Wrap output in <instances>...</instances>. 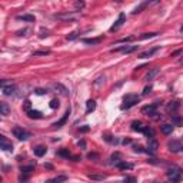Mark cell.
Listing matches in <instances>:
<instances>
[{
	"label": "cell",
	"instance_id": "obj_8",
	"mask_svg": "<svg viewBox=\"0 0 183 183\" xmlns=\"http://www.w3.org/2000/svg\"><path fill=\"white\" fill-rule=\"evenodd\" d=\"M0 147L3 150H7V152H13V145L9 143L5 136H0Z\"/></svg>",
	"mask_w": 183,
	"mask_h": 183
},
{
	"label": "cell",
	"instance_id": "obj_15",
	"mask_svg": "<svg viewBox=\"0 0 183 183\" xmlns=\"http://www.w3.org/2000/svg\"><path fill=\"white\" fill-rule=\"evenodd\" d=\"M69 115H70V109H69V110L64 113V116H63V117H62L59 122H56V123L53 125V127H62V126H63V125L67 122V119H69Z\"/></svg>",
	"mask_w": 183,
	"mask_h": 183
},
{
	"label": "cell",
	"instance_id": "obj_19",
	"mask_svg": "<svg viewBox=\"0 0 183 183\" xmlns=\"http://www.w3.org/2000/svg\"><path fill=\"white\" fill-rule=\"evenodd\" d=\"M96 109V102L95 100H87L86 102V113H91Z\"/></svg>",
	"mask_w": 183,
	"mask_h": 183
},
{
	"label": "cell",
	"instance_id": "obj_4",
	"mask_svg": "<svg viewBox=\"0 0 183 183\" xmlns=\"http://www.w3.org/2000/svg\"><path fill=\"white\" fill-rule=\"evenodd\" d=\"M157 149H159L157 140H156L154 137H150L149 142H147V153H149V154H154V153L157 152Z\"/></svg>",
	"mask_w": 183,
	"mask_h": 183
},
{
	"label": "cell",
	"instance_id": "obj_26",
	"mask_svg": "<svg viewBox=\"0 0 183 183\" xmlns=\"http://www.w3.org/2000/svg\"><path fill=\"white\" fill-rule=\"evenodd\" d=\"M89 177H90L91 180H105L107 176H106V174H89Z\"/></svg>",
	"mask_w": 183,
	"mask_h": 183
},
{
	"label": "cell",
	"instance_id": "obj_29",
	"mask_svg": "<svg viewBox=\"0 0 183 183\" xmlns=\"http://www.w3.org/2000/svg\"><path fill=\"white\" fill-rule=\"evenodd\" d=\"M123 183H137V179L135 176H126L125 180H123Z\"/></svg>",
	"mask_w": 183,
	"mask_h": 183
},
{
	"label": "cell",
	"instance_id": "obj_39",
	"mask_svg": "<svg viewBox=\"0 0 183 183\" xmlns=\"http://www.w3.org/2000/svg\"><path fill=\"white\" fill-rule=\"evenodd\" d=\"M133 150L136 152V153H142L143 150H142V146H139V145H135L133 146Z\"/></svg>",
	"mask_w": 183,
	"mask_h": 183
},
{
	"label": "cell",
	"instance_id": "obj_18",
	"mask_svg": "<svg viewBox=\"0 0 183 183\" xmlns=\"http://www.w3.org/2000/svg\"><path fill=\"white\" fill-rule=\"evenodd\" d=\"M27 116H29L30 119H42V117H43L42 112H39V110H32V109L27 112Z\"/></svg>",
	"mask_w": 183,
	"mask_h": 183
},
{
	"label": "cell",
	"instance_id": "obj_43",
	"mask_svg": "<svg viewBox=\"0 0 183 183\" xmlns=\"http://www.w3.org/2000/svg\"><path fill=\"white\" fill-rule=\"evenodd\" d=\"M102 80H103V82H105V77H99V79H97V82H96V83H95V84H96V86H99V84H100V83H102Z\"/></svg>",
	"mask_w": 183,
	"mask_h": 183
},
{
	"label": "cell",
	"instance_id": "obj_37",
	"mask_svg": "<svg viewBox=\"0 0 183 183\" xmlns=\"http://www.w3.org/2000/svg\"><path fill=\"white\" fill-rule=\"evenodd\" d=\"M49 53H50V52H47V50H46V52H34L33 56H46V54H49Z\"/></svg>",
	"mask_w": 183,
	"mask_h": 183
},
{
	"label": "cell",
	"instance_id": "obj_11",
	"mask_svg": "<svg viewBox=\"0 0 183 183\" xmlns=\"http://www.w3.org/2000/svg\"><path fill=\"white\" fill-rule=\"evenodd\" d=\"M159 72H160V69L159 67H154V69H152V70H149V73L145 76V80L146 82H149V80H153L157 74H159Z\"/></svg>",
	"mask_w": 183,
	"mask_h": 183
},
{
	"label": "cell",
	"instance_id": "obj_10",
	"mask_svg": "<svg viewBox=\"0 0 183 183\" xmlns=\"http://www.w3.org/2000/svg\"><path fill=\"white\" fill-rule=\"evenodd\" d=\"M156 109H157V105L154 103V105H149V106H143L142 107V113L143 115H154L156 113Z\"/></svg>",
	"mask_w": 183,
	"mask_h": 183
},
{
	"label": "cell",
	"instance_id": "obj_2",
	"mask_svg": "<svg viewBox=\"0 0 183 183\" xmlns=\"http://www.w3.org/2000/svg\"><path fill=\"white\" fill-rule=\"evenodd\" d=\"M137 102H139V97H137V96H135V95H127V96L125 97L123 105L120 106V109H122V110H127V109H130L132 106H135Z\"/></svg>",
	"mask_w": 183,
	"mask_h": 183
},
{
	"label": "cell",
	"instance_id": "obj_17",
	"mask_svg": "<svg viewBox=\"0 0 183 183\" xmlns=\"http://www.w3.org/2000/svg\"><path fill=\"white\" fill-rule=\"evenodd\" d=\"M33 152H34V154H36L37 157H42L43 154H46L47 149H46L44 146H36V147L33 149Z\"/></svg>",
	"mask_w": 183,
	"mask_h": 183
},
{
	"label": "cell",
	"instance_id": "obj_45",
	"mask_svg": "<svg viewBox=\"0 0 183 183\" xmlns=\"http://www.w3.org/2000/svg\"><path fill=\"white\" fill-rule=\"evenodd\" d=\"M129 143H130L129 139H125V140H123V145H129Z\"/></svg>",
	"mask_w": 183,
	"mask_h": 183
},
{
	"label": "cell",
	"instance_id": "obj_6",
	"mask_svg": "<svg viewBox=\"0 0 183 183\" xmlns=\"http://www.w3.org/2000/svg\"><path fill=\"white\" fill-rule=\"evenodd\" d=\"M125 20H126V15L125 13H120L119 15V19L115 22V25L110 27V32H116V30H119L120 27H122V25L125 23Z\"/></svg>",
	"mask_w": 183,
	"mask_h": 183
},
{
	"label": "cell",
	"instance_id": "obj_5",
	"mask_svg": "<svg viewBox=\"0 0 183 183\" xmlns=\"http://www.w3.org/2000/svg\"><path fill=\"white\" fill-rule=\"evenodd\" d=\"M167 147H169V150H170V152H173V153H179V152H182V150H183L182 143H180V142H177V140H170V142L167 143Z\"/></svg>",
	"mask_w": 183,
	"mask_h": 183
},
{
	"label": "cell",
	"instance_id": "obj_3",
	"mask_svg": "<svg viewBox=\"0 0 183 183\" xmlns=\"http://www.w3.org/2000/svg\"><path fill=\"white\" fill-rule=\"evenodd\" d=\"M13 135H15L17 139H20V140H27V139L30 137V133L26 132L23 127H15V129H13Z\"/></svg>",
	"mask_w": 183,
	"mask_h": 183
},
{
	"label": "cell",
	"instance_id": "obj_24",
	"mask_svg": "<svg viewBox=\"0 0 183 183\" xmlns=\"http://www.w3.org/2000/svg\"><path fill=\"white\" fill-rule=\"evenodd\" d=\"M117 167L119 169H122V170H126V169H133V164L132 163H127V162H120L119 164H117Z\"/></svg>",
	"mask_w": 183,
	"mask_h": 183
},
{
	"label": "cell",
	"instance_id": "obj_46",
	"mask_svg": "<svg viewBox=\"0 0 183 183\" xmlns=\"http://www.w3.org/2000/svg\"><path fill=\"white\" fill-rule=\"evenodd\" d=\"M79 146H82V147H84V146H86V145H84V142H83V140H82V142H79Z\"/></svg>",
	"mask_w": 183,
	"mask_h": 183
},
{
	"label": "cell",
	"instance_id": "obj_42",
	"mask_svg": "<svg viewBox=\"0 0 183 183\" xmlns=\"http://www.w3.org/2000/svg\"><path fill=\"white\" fill-rule=\"evenodd\" d=\"M89 126H83V127H80V132H83V133H86V132H89Z\"/></svg>",
	"mask_w": 183,
	"mask_h": 183
},
{
	"label": "cell",
	"instance_id": "obj_35",
	"mask_svg": "<svg viewBox=\"0 0 183 183\" xmlns=\"http://www.w3.org/2000/svg\"><path fill=\"white\" fill-rule=\"evenodd\" d=\"M77 34H79V32H72L70 34H67V40H74L77 37Z\"/></svg>",
	"mask_w": 183,
	"mask_h": 183
},
{
	"label": "cell",
	"instance_id": "obj_12",
	"mask_svg": "<svg viewBox=\"0 0 183 183\" xmlns=\"http://www.w3.org/2000/svg\"><path fill=\"white\" fill-rule=\"evenodd\" d=\"M132 129H133L135 132H145L146 126H145L142 122H139V120H135V122H132Z\"/></svg>",
	"mask_w": 183,
	"mask_h": 183
},
{
	"label": "cell",
	"instance_id": "obj_23",
	"mask_svg": "<svg viewBox=\"0 0 183 183\" xmlns=\"http://www.w3.org/2000/svg\"><path fill=\"white\" fill-rule=\"evenodd\" d=\"M17 20H23V22H34V16H32V15H23V16H17Z\"/></svg>",
	"mask_w": 183,
	"mask_h": 183
},
{
	"label": "cell",
	"instance_id": "obj_44",
	"mask_svg": "<svg viewBox=\"0 0 183 183\" xmlns=\"http://www.w3.org/2000/svg\"><path fill=\"white\" fill-rule=\"evenodd\" d=\"M87 157H89V159H91V157H97V154H95V153H89Z\"/></svg>",
	"mask_w": 183,
	"mask_h": 183
},
{
	"label": "cell",
	"instance_id": "obj_21",
	"mask_svg": "<svg viewBox=\"0 0 183 183\" xmlns=\"http://www.w3.org/2000/svg\"><path fill=\"white\" fill-rule=\"evenodd\" d=\"M160 130L164 133V135H170L173 132V126L172 125H162L160 126Z\"/></svg>",
	"mask_w": 183,
	"mask_h": 183
},
{
	"label": "cell",
	"instance_id": "obj_20",
	"mask_svg": "<svg viewBox=\"0 0 183 183\" xmlns=\"http://www.w3.org/2000/svg\"><path fill=\"white\" fill-rule=\"evenodd\" d=\"M103 40V37H97V39H83V43L86 44H99Z\"/></svg>",
	"mask_w": 183,
	"mask_h": 183
},
{
	"label": "cell",
	"instance_id": "obj_38",
	"mask_svg": "<svg viewBox=\"0 0 183 183\" xmlns=\"http://www.w3.org/2000/svg\"><path fill=\"white\" fill-rule=\"evenodd\" d=\"M150 90H152V86L149 84V86H146L145 89H143V95H149L150 93Z\"/></svg>",
	"mask_w": 183,
	"mask_h": 183
},
{
	"label": "cell",
	"instance_id": "obj_33",
	"mask_svg": "<svg viewBox=\"0 0 183 183\" xmlns=\"http://www.w3.org/2000/svg\"><path fill=\"white\" fill-rule=\"evenodd\" d=\"M172 120H173V123H174V125H183V119H182V117H179V116H173V119H172Z\"/></svg>",
	"mask_w": 183,
	"mask_h": 183
},
{
	"label": "cell",
	"instance_id": "obj_9",
	"mask_svg": "<svg viewBox=\"0 0 183 183\" xmlns=\"http://www.w3.org/2000/svg\"><path fill=\"white\" fill-rule=\"evenodd\" d=\"M137 47H139V46H122V47L115 49V50H112V52H122V53H125V54H129V53L137 50Z\"/></svg>",
	"mask_w": 183,
	"mask_h": 183
},
{
	"label": "cell",
	"instance_id": "obj_22",
	"mask_svg": "<svg viewBox=\"0 0 183 183\" xmlns=\"http://www.w3.org/2000/svg\"><path fill=\"white\" fill-rule=\"evenodd\" d=\"M67 177L66 176H57V177H54V179H49V180H46L44 183H60V182H64Z\"/></svg>",
	"mask_w": 183,
	"mask_h": 183
},
{
	"label": "cell",
	"instance_id": "obj_32",
	"mask_svg": "<svg viewBox=\"0 0 183 183\" xmlns=\"http://www.w3.org/2000/svg\"><path fill=\"white\" fill-rule=\"evenodd\" d=\"M59 154L63 156V157H70V152L66 150V149H60V150H59Z\"/></svg>",
	"mask_w": 183,
	"mask_h": 183
},
{
	"label": "cell",
	"instance_id": "obj_1",
	"mask_svg": "<svg viewBox=\"0 0 183 183\" xmlns=\"http://www.w3.org/2000/svg\"><path fill=\"white\" fill-rule=\"evenodd\" d=\"M167 177H169V180H172V182H174V183L180 182V179H182V169H180L179 166H172V167H169V170H167Z\"/></svg>",
	"mask_w": 183,
	"mask_h": 183
},
{
	"label": "cell",
	"instance_id": "obj_41",
	"mask_svg": "<svg viewBox=\"0 0 183 183\" xmlns=\"http://www.w3.org/2000/svg\"><path fill=\"white\" fill-rule=\"evenodd\" d=\"M74 6H76V9H82V7L84 6V3H83V2H76Z\"/></svg>",
	"mask_w": 183,
	"mask_h": 183
},
{
	"label": "cell",
	"instance_id": "obj_28",
	"mask_svg": "<svg viewBox=\"0 0 183 183\" xmlns=\"http://www.w3.org/2000/svg\"><path fill=\"white\" fill-rule=\"evenodd\" d=\"M159 33H145V34H142L140 36V39L142 40H146V39H152V37H156Z\"/></svg>",
	"mask_w": 183,
	"mask_h": 183
},
{
	"label": "cell",
	"instance_id": "obj_13",
	"mask_svg": "<svg viewBox=\"0 0 183 183\" xmlns=\"http://www.w3.org/2000/svg\"><path fill=\"white\" fill-rule=\"evenodd\" d=\"M53 89H54L56 91H59V93H62L63 96H66V95L69 93V90H67L63 84H60V83H54V84H53Z\"/></svg>",
	"mask_w": 183,
	"mask_h": 183
},
{
	"label": "cell",
	"instance_id": "obj_7",
	"mask_svg": "<svg viewBox=\"0 0 183 183\" xmlns=\"http://www.w3.org/2000/svg\"><path fill=\"white\" fill-rule=\"evenodd\" d=\"M15 90H16V87H15L13 84L6 86V84H5V82H2V91H3V95H5V96H12V95L15 93Z\"/></svg>",
	"mask_w": 183,
	"mask_h": 183
},
{
	"label": "cell",
	"instance_id": "obj_30",
	"mask_svg": "<svg viewBox=\"0 0 183 183\" xmlns=\"http://www.w3.org/2000/svg\"><path fill=\"white\" fill-rule=\"evenodd\" d=\"M49 106H50V109H57L60 105H59V100L57 99H52L50 103H49Z\"/></svg>",
	"mask_w": 183,
	"mask_h": 183
},
{
	"label": "cell",
	"instance_id": "obj_16",
	"mask_svg": "<svg viewBox=\"0 0 183 183\" xmlns=\"http://www.w3.org/2000/svg\"><path fill=\"white\" fill-rule=\"evenodd\" d=\"M0 115H3V116L10 115V107H9V105L5 103V102L0 103Z\"/></svg>",
	"mask_w": 183,
	"mask_h": 183
},
{
	"label": "cell",
	"instance_id": "obj_25",
	"mask_svg": "<svg viewBox=\"0 0 183 183\" xmlns=\"http://www.w3.org/2000/svg\"><path fill=\"white\" fill-rule=\"evenodd\" d=\"M143 133H145L149 139H150V137H154V130H153L152 127H149V126H146V129H145V132H143Z\"/></svg>",
	"mask_w": 183,
	"mask_h": 183
},
{
	"label": "cell",
	"instance_id": "obj_31",
	"mask_svg": "<svg viewBox=\"0 0 183 183\" xmlns=\"http://www.w3.org/2000/svg\"><path fill=\"white\" fill-rule=\"evenodd\" d=\"M33 169H34V166H33V164H30V166H23V167H22V172H23L25 174H29Z\"/></svg>",
	"mask_w": 183,
	"mask_h": 183
},
{
	"label": "cell",
	"instance_id": "obj_34",
	"mask_svg": "<svg viewBox=\"0 0 183 183\" xmlns=\"http://www.w3.org/2000/svg\"><path fill=\"white\" fill-rule=\"evenodd\" d=\"M146 6H147V3H142V5H139V6H137V7L133 10V13H135V15H136V13H139V12H140L142 9H145Z\"/></svg>",
	"mask_w": 183,
	"mask_h": 183
},
{
	"label": "cell",
	"instance_id": "obj_14",
	"mask_svg": "<svg viewBox=\"0 0 183 183\" xmlns=\"http://www.w3.org/2000/svg\"><path fill=\"white\" fill-rule=\"evenodd\" d=\"M159 50V47H154V49H150V50H146V52H143V53H140L139 54V57L140 59H147V57H152L156 52Z\"/></svg>",
	"mask_w": 183,
	"mask_h": 183
},
{
	"label": "cell",
	"instance_id": "obj_40",
	"mask_svg": "<svg viewBox=\"0 0 183 183\" xmlns=\"http://www.w3.org/2000/svg\"><path fill=\"white\" fill-rule=\"evenodd\" d=\"M23 107H25V110H26V112H29V110H30V102H29V100H26Z\"/></svg>",
	"mask_w": 183,
	"mask_h": 183
},
{
	"label": "cell",
	"instance_id": "obj_47",
	"mask_svg": "<svg viewBox=\"0 0 183 183\" xmlns=\"http://www.w3.org/2000/svg\"><path fill=\"white\" fill-rule=\"evenodd\" d=\"M180 32H182V33H183V26H182V27H180Z\"/></svg>",
	"mask_w": 183,
	"mask_h": 183
},
{
	"label": "cell",
	"instance_id": "obj_27",
	"mask_svg": "<svg viewBox=\"0 0 183 183\" xmlns=\"http://www.w3.org/2000/svg\"><path fill=\"white\" fill-rule=\"evenodd\" d=\"M179 106H180V105H179L177 102H173V103H170V105L167 106V110H169V112H174V110L179 109Z\"/></svg>",
	"mask_w": 183,
	"mask_h": 183
},
{
	"label": "cell",
	"instance_id": "obj_36",
	"mask_svg": "<svg viewBox=\"0 0 183 183\" xmlns=\"http://www.w3.org/2000/svg\"><path fill=\"white\" fill-rule=\"evenodd\" d=\"M34 93H36V95H44V93H47V90H46V89H36Z\"/></svg>",
	"mask_w": 183,
	"mask_h": 183
}]
</instances>
